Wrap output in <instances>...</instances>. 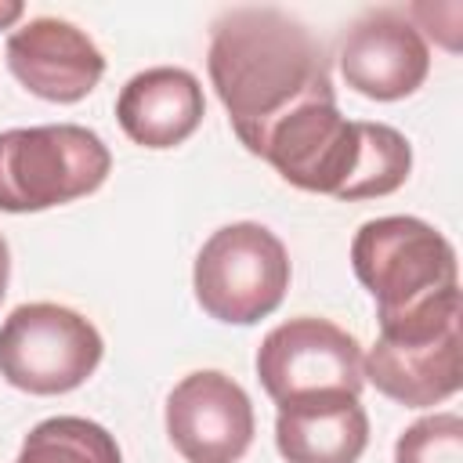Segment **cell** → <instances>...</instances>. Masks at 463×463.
Masks as SVG:
<instances>
[{
    "mask_svg": "<svg viewBox=\"0 0 463 463\" xmlns=\"http://www.w3.org/2000/svg\"><path fill=\"white\" fill-rule=\"evenodd\" d=\"M7 69L14 80L54 105L83 101L105 76L98 43L65 18H29L7 36Z\"/></svg>",
    "mask_w": 463,
    "mask_h": 463,
    "instance_id": "10",
    "label": "cell"
},
{
    "mask_svg": "<svg viewBox=\"0 0 463 463\" xmlns=\"http://www.w3.org/2000/svg\"><path fill=\"white\" fill-rule=\"evenodd\" d=\"M7 279H11V250H7V239L0 235V300L7 293Z\"/></svg>",
    "mask_w": 463,
    "mask_h": 463,
    "instance_id": "17",
    "label": "cell"
},
{
    "mask_svg": "<svg viewBox=\"0 0 463 463\" xmlns=\"http://www.w3.org/2000/svg\"><path fill=\"white\" fill-rule=\"evenodd\" d=\"M365 380L391 402L423 409L459 391V326L427 340H383L362 358Z\"/></svg>",
    "mask_w": 463,
    "mask_h": 463,
    "instance_id": "12",
    "label": "cell"
},
{
    "mask_svg": "<svg viewBox=\"0 0 463 463\" xmlns=\"http://www.w3.org/2000/svg\"><path fill=\"white\" fill-rule=\"evenodd\" d=\"M257 376L275 405L311 394H362V347L329 318L300 315L275 326L257 347Z\"/></svg>",
    "mask_w": 463,
    "mask_h": 463,
    "instance_id": "7",
    "label": "cell"
},
{
    "mask_svg": "<svg viewBox=\"0 0 463 463\" xmlns=\"http://www.w3.org/2000/svg\"><path fill=\"white\" fill-rule=\"evenodd\" d=\"M22 14H25V7L18 0H0V29H11Z\"/></svg>",
    "mask_w": 463,
    "mask_h": 463,
    "instance_id": "16",
    "label": "cell"
},
{
    "mask_svg": "<svg viewBox=\"0 0 463 463\" xmlns=\"http://www.w3.org/2000/svg\"><path fill=\"white\" fill-rule=\"evenodd\" d=\"M257 156L293 188L347 203L391 195L412 170V145L402 130L347 119L336 101H311L279 119Z\"/></svg>",
    "mask_w": 463,
    "mask_h": 463,
    "instance_id": "2",
    "label": "cell"
},
{
    "mask_svg": "<svg viewBox=\"0 0 463 463\" xmlns=\"http://www.w3.org/2000/svg\"><path fill=\"white\" fill-rule=\"evenodd\" d=\"M192 289L210 318L253 326L282 304L289 289V253L282 239L257 221L224 224L203 242Z\"/></svg>",
    "mask_w": 463,
    "mask_h": 463,
    "instance_id": "5",
    "label": "cell"
},
{
    "mask_svg": "<svg viewBox=\"0 0 463 463\" xmlns=\"http://www.w3.org/2000/svg\"><path fill=\"white\" fill-rule=\"evenodd\" d=\"M14 463H123V452L101 423L87 416H51L25 434Z\"/></svg>",
    "mask_w": 463,
    "mask_h": 463,
    "instance_id": "14",
    "label": "cell"
},
{
    "mask_svg": "<svg viewBox=\"0 0 463 463\" xmlns=\"http://www.w3.org/2000/svg\"><path fill=\"white\" fill-rule=\"evenodd\" d=\"M206 116L203 83L177 65H156L130 76L116 98L123 134L141 148H174L188 141Z\"/></svg>",
    "mask_w": 463,
    "mask_h": 463,
    "instance_id": "11",
    "label": "cell"
},
{
    "mask_svg": "<svg viewBox=\"0 0 463 463\" xmlns=\"http://www.w3.org/2000/svg\"><path fill=\"white\" fill-rule=\"evenodd\" d=\"M351 268L376 300L383 340H427L463 318L456 250L420 217L365 221L351 242Z\"/></svg>",
    "mask_w": 463,
    "mask_h": 463,
    "instance_id": "3",
    "label": "cell"
},
{
    "mask_svg": "<svg viewBox=\"0 0 463 463\" xmlns=\"http://www.w3.org/2000/svg\"><path fill=\"white\" fill-rule=\"evenodd\" d=\"M101 354L98 326L65 304H22L0 326V376L25 394L76 391Z\"/></svg>",
    "mask_w": 463,
    "mask_h": 463,
    "instance_id": "6",
    "label": "cell"
},
{
    "mask_svg": "<svg viewBox=\"0 0 463 463\" xmlns=\"http://www.w3.org/2000/svg\"><path fill=\"white\" fill-rule=\"evenodd\" d=\"M336 58L347 87L373 101L409 98L430 72V47L402 7H373L354 18Z\"/></svg>",
    "mask_w": 463,
    "mask_h": 463,
    "instance_id": "9",
    "label": "cell"
},
{
    "mask_svg": "<svg viewBox=\"0 0 463 463\" xmlns=\"http://www.w3.org/2000/svg\"><path fill=\"white\" fill-rule=\"evenodd\" d=\"M210 83L235 137L257 156L268 130L311 101H336L322 40L289 11L239 4L213 18Z\"/></svg>",
    "mask_w": 463,
    "mask_h": 463,
    "instance_id": "1",
    "label": "cell"
},
{
    "mask_svg": "<svg viewBox=\"0 0 463 463\" xmlns=\"http://www.w3.org/2000/svg\"><path fill=\"white\" fill-rule=\"evenodd\" d=\"M394 463H463V420L434 412L409 423L394 441Z\"/></svg>",
    "mask_w": 463,
    "mask_h": 463,
    "instance_id": "15",
    "label": "cell"
},
{
    "mask_svg": "<svg viewBox=\"0 0 463 463\" xmlns=\"http://www.w3.org/2000/svg\"><path fill=\"white\" fill-rule=\"evenodd\" d=\"M275 445L286 463H358L369 445V416L358 394H311L282 402Z\"/></svg>",
    "mask_w": 463,
    "mask_h": 463,
    "instance_id": "13",
    "label": "cell"
},
{
    "mask_svg": "<svg viewBox=\"0 0 463 463\" xmlns=\"http://www.w3.org/2000/svg\"><path fill=\"white\" fill-rule=\"evenodd\" d=\"M112 156L80 123L14 127L0 134V210L40 213L105 184Z\"/></svg>",
    "mask_w": 463,
    "mask_h": 463,
    "instance_id": "4",
    "label": "cell"
},
{
    "mask_svg": "<svg viewBox=\"0 0 463 463\" xmlns=\"http://www.w3.org/2000/svg\"><path fill=\"white\" fill-rule=\"evenodd\" d=\"M253 430L250 394L221 369L188 373L166 398V434L188 463H239Z\"/></svg>",
    "mask_w": 463,
    "mask_h": 463,
    "instance_id": "8",
    "label": "cell"
}]
</instances>
